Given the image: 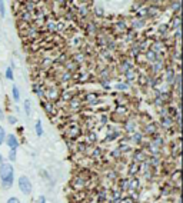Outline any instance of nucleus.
<instances>
[{"label":"nucleus","mask_w":183,"mask_h":203,"mask_svg":"<svg viewBox=\"0 0 183 203\" xmlns=\"http://www.w3.org/2000/svg\"><path fill=\"white\" fill-rule=\"evenodd\" d=\"M14 182V169L12 163H0V186L3 189H10Z\"/></svg>","instance_id":"obj_1"},{"label":"nucleus","mask_w":183,"mask_h":203,"mask_svg":"<svg viewBox=\"0 0 183 203\" xmlns=\"http://www.w3.org/2000/svg\"><path fill=\"white\" fill-rule=\"evenodd\" d=\"M17 185H19V189L20 192L24 195V196H29L32 195V190H33V185H32V180L27 177V176H20L19 180H17Z\"/></svg>","instance_id":"obj_2"},{"label":"nucleus","mask_w":183,"mask_h":203,"mask_svg":"<svg viewBox=\"0 0 183 203\" xmlns=\"http://www.w3.org/2000/svg\"><path fill=\"white\" fill-rule=\"evenodd\" d=\"M4 143L9 146V149H10V150H17V147H19V145H20V142H19L17 136H16V134H13V133L6 134Z\"/></svg>","instance_id":"obj_3"},{"label":"nucleus","mask_w":183,"mask_h":203,"mask_svg":"<svg viewBox=\"0 0 183 203\" xmlns=\"http://www.w3.org/2000/svg\"><path fill=\"white\" fill-rule=\"evenodd\" d=\"M41 106H43V109H44V112L47 113V115H54L56 113V107H54V105H53V102H41Z\"/></svg>","instance_id":"obj_4"},{"label":"nucleus","mask_w":183,"mask_h":203,"mask_svg":"<svg viewBox=\"0 0 183 203\" xmlns=\"http://www.w3.org/2000/svg\"><path fill=\"white\" fill-rule=\"evenodd\" d=\"M77 12H79V14L82 16V19H84V17H87V14H89V7L86 6V3H80V6L77 7Z\"/></svg>","instance_id":"obj_5"},{"label":"nucleus","mask_w":183,"mask_h":203,"mask_svg":"<svg viewBox=\"0 0 183 203\" xmlns=\"http://www.w3.org/2000/svg\"><path fill=\"white\" fill-rule=\"evenodd\" d=\"M12 97H13V102L14 103H19L20 102V90H19V87L16 84H13V87H12Z\"/></svg>","instance_id":"obj_6"},{"label":"nucleus","mask_w":183,"mask_h":203,"mask_svg":"<svg viewBox=\"0 0 183 203\" xmlns=\"http://www.w3.org/2000/svg\"><path fill=\"white\" fill-rule=\"evenodd\" d=\"M93 14H95L97 19H103V17H105V7H102V6H95V7H93Z\"/></svg>","instance_id":"obj_7"},{"label":"nucleus","mask_w":183,"mask_h":203,"mask_svg":"<svg viewBox=\"0 0 183 203\" xmlns=\"http://www.w3.org/2000/svg\"><path fill=\"white\" fill-rule=\"evenodd\" d=\"M145 133L146 134H154V133H157V126L154 123H147V126L145 127Z\"/></svg>","instance_id":"obj_8"},{"label":"nucleus","mask_w":183,"mask_h":203,"mask_svg":"<svg viewBox=\"0 0 183 203\" xmlns=\"http://www.w3.org/2000/svg\"><path fill=\"white\" fill-rule=\"evenodd\" d=\"M23 107H24V113H26V116L30 117V116H32V102H30L29 99L24 100V106H23Z\"/></svg>","instance_id":"obj_9"},{"label":"nucleus","mask_w":183,"mask_h":203,"mask_svg":"<svg viewBox=\"0 0 183 203\" xmlns=\"http://www.w3.org/2000/svg\"><path fill=\"white\" fill-rule=\"evenodd\" d=\"M147 158L143 155V152H140V150H137V152H135V163H142L143 160H146Z\"/></svg>","instance_id":"obj_10"},{"label":"nucleus","mask_w":183,"mask_h":203,"mask_svg":"<svg viewBox=\"0 0 183 203\" xmlns=\"http://www.w3.org/2000/svg\"><path fill=\"white\" fill-rule=\"evenodd\" d=\"M19 19L23 20V22H30V19H32V13H29V12H26L24 9H22V13H20Z\"/></svg>","instance_id":"obj_11"},{"label":"nucleus","mask_w":183,"mask_h":203,"mask_svg":"<svg viewBox=\"0 0 183 203\" xmlns=\"http://www.w3.org/2000/svg\"><path fill=\"white\" fill-rule=\"evenodd\" d=\"M35 129H36V136L37 137H41L43 136V124H41V120H37L36 124H35Z\"/></svg>","instance_id":"obj_12"},{"label":"nucleus","mask_w":183,"mask_h":203,"mask_svg":"<svg viewBox=\"0 0 183 203\" xmlns=\"http://www.w3.org/2000/svg\"><path fill=\"white\" fill-rule=\"evenodd\" d=\"M32 90H33V93H36L39 97H41V96H43V92H41V86H40L39 83H33V86H32Z\"/></svg>","instance_id":"obj_13"},{"label":"nucleus","mask_w":183,"mask_h":203,"mask_svg":"<svg viewBox=\"0 0 183 203\" xmlns=\"http://www.w3.org/2000/svg\"><path fill=\"white\" fill-rule=\"evenodd\" d=\"M86 30H87V33H96V32H97V26H96V23L89 22L87 26H86Z\"/></svg>","instance_id":"obj_14"},{"label":"nucleus","mask_w":183,"mask_h":203,"mask_svg":"<svg viewBox=\"0 0 183 203\" xmlns=\"http://www.w3.org/2000/svg\"><path fill=\"white\" fill-rule=\"evenodd\" d=\"M4 76H6L7 80H13V79H14V73H13V67H12V66H9V67L6 69Z\"/></svg>","instance_id":"obj_15"},{"label":"nucleus","mask_w":183,"mask_h":203,"mask_svg":"<svg viewBox=\"0 0 183 203\" xmlns=\"http://www.w3.org/2000/svg\"><path fill=\"white\" fill-rule=\"evenodd\" d=\"M16 155H17V150H9V162H16Z\"/></svg>","instance_id":"obj_16"},{"label":"nucleus","mask_w":183,"mask_h":203,"mask_svg":"<svg viewBox=\"0 0 183 203\" xmlns=\"http://www.w3.org/2000/svg\"><path fill=\"white\" fill-rule=\"evenodd\" d=\"M6 130H4V127L3 126H0V146L4 143V139H6Z\"/></svg>","instance_id":"obj_17"},{"label":"nucleus","mask_w":183,"mask_h":203,"mask_svg":"<svg viewBox=\"0 0 183 203\" xmlns=\"http://www.w3.org/2000/svg\"><path fill=\"white\" fill-rule=\"evenodd\" d=\"M129 86H130V84L126 81V83H117L114 87H116L117 90H126V89H129Z\"/></svg>","instance_id":"obj_18"},{"label":"nucleus","mask_w":183,"mask_h":203,"mask_svg":"<svg viewBox=\"0 0 183 203\" xmlns=\"http://www.w3.org/2000/svg\"><path fill=\"white\" fill-rule=\"evenodd\" d=\"M127 186H129V179H122L120 180V190H126L127 189Z\"/></svg>","instance_id":"obj_19"},{"label":"nucleus","mask_w":183,"mask_h":203,"mask_svg":"<svg viewBox=\"0 0 183 203\" xmlns=\"http://www.w3.org/2000/svg\"><path fill=\"white\" fill-rule=\"evenodd\" d=\"M7 123H9V124H12V126H16V124H17V117H16V116H13V115L7 116Z\"/></svg>","instance_id":"obj_20"},{"label":"nucleus","mask_w":183,"mask_h":203,"mask_svg":"<svg viewBox=\"0 0 183 203\" xmlns=\"http://www.w3.org/2000/svg\"><path fill=\"white\" fill-rule=\"evenodd\" d=\"M0 16H1V17L6 16V4H4L3 0H0Z\"/></svg>","instance_id":"obj_21"},{"label":"nucleus","mask_w":183,"mask_h":203,"mask_svg":"<svg viewBox=\"0 0 183 203\" xmlns=\"http://www.w3.org/2000/svg\"><path fill=\"white\" fill-rule=\"evenodd\" d=\"M137 166H139L137 163H133V164H132V169H129V174H132V176H133V174H136V172H137V169H136V167H137Z\"/></svg>","instance_id":"obj_22"},{"label":"nucleus","mask_w":183,"mask_h":203,"mask_svg":"<svg viewBox=\"0 0 183 203\" xmlns=\"http://www.w3.org/2000/svg\"><path fill=\"white\" fill-rule=\"evenodd\" d=\"M167 24H163V26H159V33L160 35H166V30H167Z\"/></svg>","instance_id":"obj_23"},{"label":"nucleus","mask_w":183,"mask_h":203,"mask_svg":"<svg viewBox=\"0 0 183 203\" xmlns=\"http://www.w3.org/2000/svg\"><path fill=\"white\" fill-rule=\"evenodd\" d=\"M6 203H20V200H19V198L12 196V198H9V199H7V202H6Z\"/></svg>","instance_id":"obj_24"},{"label":"nucleus","mask_w":183,"mask_h":203,"mask_svg":"<svg viewBox=\"0 0 183 203\" xmlns=\"http://www.w3.org/2000/svg\"><path fill=\"white\" fill-rule=\"evenodd\" d=\"M133 23H135V26H136V27H143V26H145V20H139V22H137V20H135Z\"/></svg>","instance_id":"obj_25"},{"label":"nucleus","mask_w":183,"mask_h":203,"mask_svg":"<svg viewBox=\"0 0 183 203\" xmlns=\"http://www.w3.org/2000/svg\"><path fill=\"white\" fill-rule=\"evenodd\" d=\"M96 94H89L87 97H86V102H96Z\"/></svg>","instance_id":"obj_26"},{"label":"nucleus","mask_w":183,"mask_h":203,"mask_svg":"<svg viewBox=\"0 0 183 203\" xmlns=\"http://www.w3.org/2000/svg\"><path fill=\"white\" fill-rule=\"evenodd\" d=\"M89 139L93 140V142L96 140V134H95V132H90V133H89Z\"/></svg>","instance_id":"obj_27"},{"label":"nucleus","mask_w":183,"mask_h":203,"mask_svg":"<svg viewBox=\"0 0 183 203\" xmlns=\"http://www.w3.org/2000/svg\"><path fill=\"white\" fill-rule=\"evenodd\" d=\"M37 203H46V198L41 195V196H39V199H37Z\"/></svg>","instance_id":"obj_28"},{"label":"nucleus","mask_w":183,"mask_h":203,"mask_svg":"<svg viewBox=\"0 0 183 203\" xmlns=\"http://www.w3.org/2000/svg\"><path fill=\"white\" fill-rule=\"evenodd\" d=\"M140 140H142V134H140V133H139V134L136 133V134H135V142H140Z\"/></svg>","instance_id":"obj_29"},{"label":"nucleus","mask_w":183,"mask_h":203,"mask_svg":"<svg viewBox=\"0 0 183 203\" xmlns=\"http://www.w3.org/2000/svg\"><path fill=\"white\" fill-rule=\"evenodd\" d=\"M4 119V112H3V109L0 107V120H3Z\"/></svg>","instance_id":"obj_30"},{"label":"nucleus","mask_w":183,"mask_h":203,"mask_svg":"<svg viewBox=\"0 0 183 203\" xmlns=\"http://www.w3.org/2000/svg\"><path fill=\"white\" fill-rule=\"evenodd\" d=\"M0 163H3V158H1V153H0Z\"/></svg>","instance_id":"obj_31"}]
</instances>
